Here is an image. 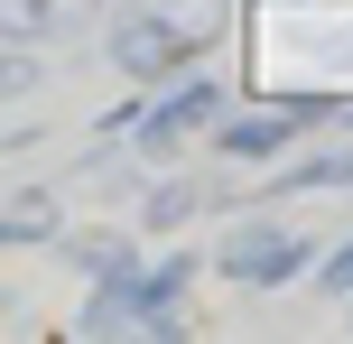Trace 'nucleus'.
<instances>
[{"mask_svg":"<svg viewBox=\"0 0 353 344\" xmlns=\"http://www.w3.org/2000/svg\"><path fill=\"white\" fill-rule=\"evenodd\" d=\"M65 252L84 261L93 279H112V270H130V252H121V242H103V233H84V242H65Z\"/></svg>","mask_w":353,"mask_h":344,"instance_id":"9d476101","label":"nucleus"},{"mask_svg":"<svg viewBox=\"0 0 353 344\" xmlns=\"http://www.w3.org/2000/svg\"><path fill=\"white\" fill-rule=\"evenodd\" d=\"M47 233H56V205L28 186V196H19L10 214H0V242H47Z\"/></svg>","mask_w":353,"mask_h":344,"instance_id":"6e6552de","label":"nucleus"},{"mask_svg":"<svg viewBox=\"0 0 353 344\" xmlns=\"http://www.w3.org/2000/svg\"><path fill=\"white\" fill-rule=\"evenodd\" d=\"M223 279H242V289H279V279L307 270V233H288V223H242V233H223V261H214Z\"/></svg>","mask_w":353,"mask_h":344,"instance_id":"7ed1b4c3","label":"nucleus"},{"mask_svg":"<svg viewBox=\"0 0 353 344\" xmlns=\"http://www.w3.org/2000/svg\"><path fill=\"white\" fill-rule=\"evenodd\" d=\"M186 214H195V186H186V177L149 186V233H168V223H186Z\"/></svg>","mask_w":353,"mask_h":344,"instance_id":"1a4fd4ad","label":"nucleus"},{"mask_svg":"<svg viewBox=\"0 0 353 344\" xmlns=\"http://www.w3.org/2000/svg\"><path fill=\"white\" fill-rule=\"evenodd\" d=\"M316 186H353V140L344 149H316V159H288L270 196H316Z\"/></svg>","mask_w":353,"mask_h":344,"instance_id":"423d86ee","label":"nucleus"},{"mask_svg":"<svg viewBox=\"0 0 353 344\" xmlns=\"http://www.w3.org/2000/svg\"><path fill=\"white\" fill-rule=\"evenodd\" d=\"M214 103H223V93L195 74V84H176V93H168V103H149V112H140V140H149V149H159V140H176V130H195Z\"/></svg>","mask_w":353,"mask_h":344,"instance_id":"20e7f679","label":"nucleus"},{"mask_svg":"<svg viewBox=\"0 0 353 344\" xmlns=\"http://www.w3.org/2000/svg\"><path fill=\"white\" fill-rule=\"evenodd\" d=\"M103 47H112V65H121L130 84H159V74H176V65L195 56V37L176 28L159 0H149V10H121V19H112V37H103Z\"/></svg>","mask_w":353,"mask_h":344,"instance_id":"f257e3e1","label":"nucleus"},{"mask_svg":"<svg viewBox=\"0 0 353 344\" xmlns=\"http://www.w3.org/2000/svg\"><path fill=\"white\" fill-rule=\"evenodd\" d=\"M325 289H353V242H344L335 261H325Z\"/></svg>","mask_w":353,"mask_h":344,"instance_id":"9b49d317","label":"nucleus"},{"mask_svg":"<svg viewBox=\"0 0 353 344\" xmlns=\"http://www.w3.org/2000/svg\"><path fill=\"white\" fill-rule=\"evenodd\" d=\"M325 112H335V93H288V103H251L223 121V159H279V149H298V130H316Z\"/></svg>","mask_w":353,"mask_h":344,"instance_id":"f03ea898","label":"nucleus"},{"mask_svg":"<svg viewBox=\"0 0 353 344\" xmlns=\"http://www.w3.org/2000/svg\"><path fill=\"white\" fill-rule=\"evenodd\" d=\"M74 10H84V0H0V28H10L19 47H47L56 28H74Z\"/></svg>","mask_w":353,"mask_h":344,"instance_id":"39448f33","label":"nucleus"},{"mask_svg":"<svg viewBox=\"0 0 353 344\" xmlns=\"http://www.w3.org/2000/svg\"><path fill=\"white\" fill-rule=\"evenodd\" d=\"M159 10L195 37V47H214V37H223V19H232V0H159Z\"/></svg>","mask_w":353,"mask_h":344,"instance_id":"0eeeda50","label":"nucleus"}]
</instances>
